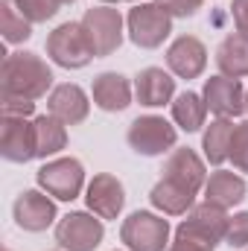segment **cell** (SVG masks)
Here are the masks:
<instances>
[{
	"label": "cell",
	"mask_w": 248,
	"mask_h": 251,
	"mask_svg": "<svg viewBox=\"0 0 248 251\" xmlns=\"http://www.w3.org/2000/svg\"><path fill=\"white\" fill-rule=\"evenodd\" d=\"M167 64H170V70H173L175 76H181V79H196V76H201V70H204V64H207V50H204V44H201L198 38L181 35V38H175V41L170 44V50H167Z\"/></svg>",
	"instance_id": "7c38bea8"
},
{
	"label": "cell",
	"mask_w": 248,
	"mask_h": 251,
	"mask_svg": "<svg viewBox=\"0 0 248 251\" xmlns=\"http://www.w3.org/2000/svg\"><path fill=\"white\" fill-rule=\"evenodd\" d=\"M231 161L240 173H248V120L234 128L231 137Z\"/></svg>",
	"instance_id": "4316f807"
},
{
	"label": "cell",
	"mask_w": 248,
	"mask_h": 251,
	"mask_svg": "<svg viewBox=\"0 0 248 251\" xmlns=\"http://www.w3.org/2000/svg\"><path fill=\"white\" fill-rule=\"evenodd\" d=\"M152 204L158 207V210H164L167 216H181L187 213L190 207H193V199H196V193H190L184 190L181 184H175V181H167V178H161L155 190H152Z\"/></svg>",
	"instance_id": "44dd1931"
},
{
	"label": "cell",
	"mask_w": 248,
	"mask_h": 251,
	"mask_svg": "<svg viewBox=\"0 0 248 251\" xmlns=\"http://www.w3.org/2000/svg\"><path fill=\"white\" fill-rule=\"evenodd\" d=\"M120 237L128 251H164L170 240V222L149 210H137L123 222Z\"/></svg>",
	"instance_id": "5b68a950"
},
{
	"label": "cell",
	"mask_w": 248,
	"mask_h": 251,
	"mask_svg": "<svg viewBox=\"0 0 248 251\" xmlns=\"http://www.w3.org/2000/svg\"><path fill=\"white\" fill-rule=\"evenodd\" d=\"M102 222L88 213H67L56 225V243L64 251H94L102 243Z\"/></svg>",
	"instance_id": "9c48e42d"
},
{
	"label": "cell",
	"mask_w": 248,
	"mask_h": 251,
	"mask_svg": "<svg viewBox=\"0 0 248 251\" xmlns=\"http://www.w3.org/2000/svg\"><path fill=\"white\" fill-rule=\"evenodd\" d=\"M128 24V38L143 47V50H152V47H161L164 38L173 32V15L158 6V3H140L128 12L125 18Z\"/></svg>",
	"instance_id": "7a4b0ae2"
},
{
	"label": "cell",
	"mask_w": 248,
	"mask_h": 251,
	"mask_svg": "<svg viewBox=\"0 0 248 251\" xmlns=\"http://www.w3.org/2000/svg\"><path fill=\"white\" fill-rule=\"evenodd\" d=\"M88 97L79 85H59L53 94H50V114L56 120H62L64 126H76L88 117Z\"/></svg>",
	"instance_id": "e0dca14e"
},
{
	"label": "cell",
	"mask_w": 248,
	"mask_h": 251,
	"mask_svg": "<svg viewBox=\"0 0 248 251\" xmlns=\"http://www.w3.org/2000/svg\"><path fill=\"white\" fill-rule=\"evenodd\" d=\"M35 102L32 100H24V97H3V114L6 117H26L32 114Z\"/></svg>",
	"instance_id": "f546056e"
},
{
	"label": "cell",
	"mask_w": 248,
	"mask_h": 251,
	"mask_svg": "<svg viewBox=\"0 0 248 251\" xmlns=\"http://www.w3.org/2000/svg\"><path fill=\"white\" fill-rule=\"evenodd\" d=\"M88 207L99 216V219H117L120 216V210H123V184L114 178V176H108V173H99V176H94V181L88 184Z\"/></svg>",
	"instance_id": "4fadbf2b"
},
{
	"label": "cell",
	"mask_w": 248,
	"mask_h": 251,
	"mask_svg": "<svg viewBox=\"0 0 248 251\" xmlns=\"http://www.w3.org/2000/svg\"><path fill=\"white\" fill-rule=\"evenodd\" d=\"M35 152L38 158H47V155H56L62 152L64 143H67V131H64V123L56 120L53 114L47 117H35Z\"/></svg>",
	"instance_id": "7402d4cb"
},
{
	"label": "cell",
	"mask_w": 248,
	"mask_h": 251,
	"mask_svg": "<svg viewBox=\"0 0 248 251\" xmlns=\"http://www.w3.org/2000/svg\"><path fill=\"white\" fill-rule=\"evenodd\" d=\"M38 184L62 201H73L85 184V170L76 158H59L38 170Z\"/></svg>",
	"instance_id": "ba28073f"
},
{
	"label": "cell",
	"mask_w": 248,
	"mask_h": 251,
	"mask_svg": "<svg viewBox=\"0 0 248 251\" xmlns=\"http://www.w3.org/2000/svg\"><path fill=\"white\" fill-rule=\"evenodd\" d=\"M231 15H234L237 32L248 35V0H234V6H231Z\"/></svg>",
	"instance_id": "4dcf8cb0"
},
{
	"label": "cell",
	"mask_w": 248,
	"mask_h": 251,
	"mask_svg": "<svg viewBox=\"0 0 248 251\" xmlns=\"http://www.w3.org/2000/svg\"><path fill=\"white\" fill-rule=\"evenodd\" d=\"M15 6H18V12H21L26 21L38 24V21L53 18L62 3H59V0H15Z\"/></svg>",
	"instance_id": "484cf974"
},
{
	"label": "cell",
	"mask_w": 248,
	"mask_h": 251,
	"mask_svg": "<svg viewBox=\"0 0 248 251\" xmlns=\"http://www.w3.org/2000/svg\"><path fill=\"white\" fill-rule=\"evenodd\" d=\"M94 102L102 111H123L131 105V85L120 73H99L94 79Z\"/></svg>",
	"instance_id": "ac0fdd59"
},
{
	"label": "cell",
	"mask_w": 248,
	"mask_h": 251,
	"mask_svg": "<svg viewBox=\"0 0 248 251\" xmlns=\"http://www.w3.org/2000/svg\"><path fill=\"white\" fill-rule=\"evenodd\" d=\"M102 3H120V0H102Z\"/></svg>",
	"instance_id": "d6a6232c"
},
{
	"label": "cell",
	"mask_w": 248,
	"mask_h": 251,
	"mask_svg": "<svg viewBox=\"0 0 248 251\" xmlns=\"http://www.w3.org/2000/svg\"><path fill=\"white\" fill-rule=\"evenodd\" d=\"M234 128L228 117H219L216 123H210V128L204 131V155L210 164H225L231 158V137H234Z\"/></svg>",
	"instance_id": "603a6c76"
},
{
	"label": "cell",
	"mask_w": 248,
	"mask_h": 251,
	"mask_svg": "<svg viewBox=\"0 0 248 251\" xmlns=\"http://www.w3.org/2000/svg\"><path fill=\"white\" fill-rule=\"evenodd\" d=\"M0 9H3V15H0V26H3V38L6 41H26L29 35H32V21H26L21 12H18V6H15V0H0Z\"/></svg>",
	"instance_id": "d4e9b609"
},
{
	"label": "cell",
	"mask_w": 248,
	"mask_h": 251,
	"mask_svg": "<svg viewBox=\"0 0 248 251\" xmlns=\"http://www.w3.org/2000/svg\"><path fill=\"white\" fill-rule=\"evenodd\" d=\"M164 178L181 184V187L190 190V193H198V190L207 184V181H204V164H201V158H198L193 149H175V152L167 158V164H164Z\"/></svg>",
	"instance_id": "9a60e30c"
},
{
	"label": "cell",
	"mask_w": 248,
	"mask_h": 251,
	"mask_svg": "<svg viewBox=\"0 0 248 251\" xmlns=\"http://www.w3.org/2000/svg\"><path fill=\"white\" fill-rule=\"evenodd\" d=\"M228 225H231V216L225 213V207H216L210 201L204 204H196L190 207L187 219L178 225V237H190V240H198L204 246H216L228 237Z\"/></svg>",
	"instance_id": "277c9868"
},
{
	"label": "cell",
	"mask_w": 248,
	"mask_h": 251,
	"mask_svg": "<svg viewBox=\"0 0 248 251\" xmlns=\"http://www.w3.org/2000/svg\"><path fill=\"white\" fill-rule=\"evenodd\" d=\"M170 251H213L210 246L198 243V240H190V237H178L175 234V243L170 246Z\"/></svg>",
	"instance_id": "1f68e13d"
},
{
	"label": "cell",
	"mask_w": 248,
	"mask_h": 251,
	"mask_svg": "<svg viewBox=\"0 0 248 251\" xmlns=\"http://www.w3.org/2000/svg\"><path fill=\"white\" fill-rule=\"evenodd\" d=\"M47 53L50 59L62 67H85L94 56V47H91V38L82 26V21H70V24H62L50 38H47Z\"/></svg>",
	"instance_id": "3957f363"
},
{
	"label": "cell",
	"mask_w": 248,
	"mask_h": 251,
	"mask_svg": "<svg viewBox=\"0 0 248 251\" xmlns=\"http://www.w3.org/2000/svg\"><path fill=\"white\" fill-rule=\"evenodd\" d=\"M53 82V73L47 62H41L35 53H12L3 62V97H24L38 100L47 94Z\"/></svg>",
	"instance_id": "6da1fadb"
},
{
	"label": "cell",
	"mask_w": 248,
	"mask_h": 251,
	"mask_svg": "<svg viewBox=\"0 0 248 251\" xmlns=\"http://www.w3.org/2000/svg\"><path fill=\"white\" fill-rule=\"evenodd\" d=\"M82 26H85L88 38H91L94 56H111L123 44V18L111 6L88 9L85 18H82Z\"/></svg>",
	"instance_id": "8992f818"
},
{
	"label": "cell",
	"mask_w": 248,
	"mask_h": 251,
	"mask_svg": "<svg viewBox=\"0 0 248 251\" xmlns=\"http://www.w3.org/2000/svg\"><path fill=\"white\" fill-rule=\"evenodd\" d=\"M204 196H207L210 204L228 210V207H234L246 199V181L231 170H216L210 176V181L204 184Z\"/></svg>",
	"instance_id": "d6986e66"
},
{
	"label": "cell",
	"mask_w": 248,
	"mask_h": 251,
	"mask_svg": "<svg viewBox=\"0 0 248 251\" xmlns=\"http://www.w3.org/2000/svg\"><path fill=\"white\" fill-rule=\"evenodd\" d=\"M128 146L137 155H161L167 149L175 146V128L167 123L164 117H137L134 123L128 126Z\"/></svg>",
	"instance_id": "52a82bcc"
},
{
	"label": "cell",
	"mask_w": 248,
	"mask_h": 251,
	"mask_svg": "<svg viewBox=\"0 0 248 251\" xmlns=\"http://www.w3.org/2000/svg\"><path fill=\"white\" fill-rule=\"evenodd\" d=\"M246 111H248V94H246Z\"/></svg>",
	"instance_id": "e575fe53"
},
{
	"label": "cell",
	"mask_w": 248,
	"mask_h": 251,
	"mask_svg": "<svg viewBox=\"0 0 248 251\" xmlns=\"http://www.w3.org/2000/svg\"><path fill=\"white\" fill-rule=\"evenodd\" d=\"M225 240H228V246H234V249H246L248 246V213H237V216L231 219Z\"/></svg>",
	"instance_id": "83f0119b"
},
{
	"label": "cell",
	"mask_w": 248,
	"mask_h": 251,
	"mask_svg": "<svg viewBox=\"0 0 248 251\" xmlns=\"http://www.w3.org/2000/svg\"><path fill=\"white\" fill-rule=\"evenodd\" d=\"M204 114H207V105H204V97L184 91L175 97L173 102V120L181 126L184 131H198L204 126Z\"/></svg>",
	"instance_id": "cb8c5ba5"
},
{
	"label": "cell",
	"mask_w": 248,
	"mask_h": 251,
	"mask_svg": "<svg viewBox=\"0 0 248 251\" xmlns=\"http://www.w3.org/2000/svg\"><path fill=\"white\" fill-rule=\"evenodd\" d=\"M134 94H137V102H140V105L158 108V105H164V102L173 100V94H175V79H173L170 73H164L161 67H146V70L137 73Z\"/></svg>",
	"instance_id": "2e32d148"
},
{
	"label": "cell",
	"mask_w": 248,
	"mask_h": 251,
	"mask_svg": "<svg viewBox=\"0 0 248 251\" xmlns=\"http://www.w3.org/2000/svg\"><path fill=\"white\" fill-rule=\"evenodd\" d=\"M59 3H62V6H64V3H73V0H59Z\"/></svg>",
	"instance_id": "836d02e7"
},
{
	"label": "cell",
	"mask_w": 248,
	"mask_h": 251,
	"mask_svg": "<svg viewBox=\"0 0 248 251\" xmlns=\"http://www.w3.org/2000/svg\"><path fill=\"white\" fill-rule=\"evenodd\" d=\"M15 219L24 231H44L56 219V204L38 190H26L15 201Z\"/></svg>",
	"instance_id": "5bb4252c"
},
{
	"label": "cell",
	"mask_w": 248,
	"mask_h": 251,
	"mask_svg": "<svg viewBox=\"0 0 248 251\" xmlns=\"http://www.w3.org/2000/svg\"><path fill=\"white\" fill-rule=\"evenodd\" d=\"M155 3L164 6L173 18H190V15H196L201 9L204 0H155Z\"/></svg>",
	"instance_id": "f1b7e54d"
},
{
	"label": "cell",
	"mask_w": 248,
	"mask_h": 251,
	"mask_svg": "<svg viewBox=\"0 0 248 251\" xmlns=\"http://www.w3.org/2000/svg\"><path fill=\"white\" fill-rule=\"evenodd\" d=\"M0 152L6 161H29L38 158L35 152V126L24 117H6L3 114V134H0Z\"/></svg>",
	"instance_id": "8fae6325"
},
{
	"label": "cell",
	"mask_w": 248,
	"mask_h": 251,
	"mask_svg": "<svg viewBox=\"0 0 248 251\" xmlns=\"http://www.w3.org/2000/svg\"><path fill=\"white\" fill-rule=\"evenodd\" d=\"M204 105L216 114V117H237L246 111V91L240 85V79L231 76H213L204 85Z\"/></svg>",
	"instance_id": "30bf717a"
},
{
	"label": "cell",
	"mask_w": 248,
	"mask_h": 251,
	"mask_svg": "<svg viewBox=\"0 0 248 251\" xmlns=\"http://www.w3.org/2000/svg\"><path fill=\"white\" fill-rule=\"evenodd\" d=\"M131 3H137V0H131Z\"/></svg>",
	"instance_id": "d590c367"
},
{
	"label": "cell",
	"mask_w": 248,
	"mask_h": 251,
	"mask_svg": "<svg viewBox=\"0 0 248 251\" xmlns=\"http://www.w3.org/2000/svg\"><path fill=\"white\" fill-rule=\"evenodd\" d=\"M216 64H219L222 76H231V79L248 76V35H243V32L228 35L216 50Z\"/></svg>",
	"instance_id": "ffe728a7"
}]
</instances>
